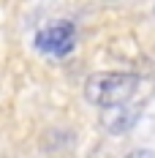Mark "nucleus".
I'll return each instance as SVG.
<instances>
[{"label":"nucleus","mask_w":155,"mask_h":158,"mask_svg":"<svg viewBox=\"0 0 155 158\" xmlns=\"http://www.w3.org/2000/svg\"><path fill=\"white\" fill-rule=\"evenodd\" d=\"M139 90V77L136 74H120V71H106V74H93L84 85V98L93 106H123L128 104L133 93Z\"/></svg>","instance_id":"f257e3e1"},{"label":"nucleus","mask_w":155,"mask_h":158,"mask_svg":"<svg viewBox=\"0 0 155 158\" xmlns=\"http://www.w3.org/2000/svg\"><path fill=\"white\" fill-rule=\"evenodd\" d=\"M125 158H155L153 150H133L131 156H125Z\"/></svg>","instance_id":"7ed1b4c3"},{"label":"nucleus","mask_w":155,"mask_h":158,"mask_svg":"<svg viewBox=\"0 0 155 158\" xmlns=\"http://www.w3.org/2000/svg\"><path fill=\"white\" fill-rule=\"evenodd\" d=\"M33 47L47 57H60L63 60L76 47V25L71 19H49L38 27L35 38H33Z\"/></svg>","instance_id":"f03ea898"}]
</instances>
